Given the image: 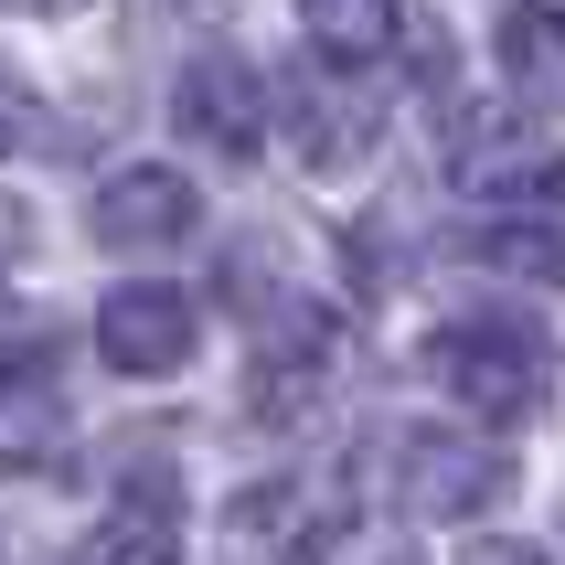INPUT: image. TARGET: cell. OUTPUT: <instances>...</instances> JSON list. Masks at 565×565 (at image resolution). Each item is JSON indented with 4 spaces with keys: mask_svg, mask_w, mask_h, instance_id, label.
Returning <instances> with one entry per match:
<instances>
[{
    "mask_svg": "<svg viewBox=\"0 0 565 565\" xmlns=\"http://www.w3.org/2000/svg\"><path fill=\"white\" fill-rule=\"evenodd\" d=\"M54 427H64V331H0V459H32Z\"/></svg>",
    "mask_w": 565,
    "mask_h": 565,
    "instance_id": "9",
    "label": "cell"
},
{
    "mask_svg": "<svg viewBox=\"0 0 565 565\" xmlns=\"http://www.w3.org/2000/svg\"><path fill=\"white\" fill-rule=\"evenodd\" d=\"M171 118H182L192 150L256 160V150H267V75H256L246 54H192L182 86H171Z\"/></svg>",
    "mask_w": 565,
    "mask_h": 565,
    "instance_id": "5",
    "label": "cell"
},
{
    "mask_svg": "<svg viewBox=\"0 0 565 565\" xmlns=\"http://www.w3.org/2000/svg\"><path fill=\"white\" fill-rule=\"evenodd\" d=\"M427 374H438L480 427H534V416L555 406V384H565V352L534 320L480 310V320H448L438 342H427Z\"/></svg>",
    "mask_w": 565,
    "mask_h": 565,
    "instance_id": "1",
    "label": "cell"
},
{
    "mask_svg": "<svg viewBox=\"0 0 565 565\" xmlns=\"http://www.w3.org/2000/svg\"><path fill=\"white\" fill-rule=\"evenodd\" d=\"M75 565H182V480L160 470H128L96 512V534L75 544Z\"/></svg>",
    "mask_w": 565,
    "mask_h": 565,
    "instance_id": "6",
    "label": "cell"
},
{
    "mask_svg": "<svg viewBox=\"0 0 565 565\" xmlns=\"http://www.w3.org/2000/svg\"><path fill=\"white\" fill-rule=\"evenodd\" d=\"M96 246H182L192 224H203V192L171 171V160H128V171H107L86 203Z\"/></svg>",
    "mask_w": 565,
    "mask_h": 565,
    "instance_id": "7",
    "label": "cell"
},
{
    "mask_svg": "<svg viewBox=\"0 0 565 565\" xmlns=\"http://www.w3.org/2000/svg\"><path fill=\"white\" fill-rule=\"evenodd\" d=\"M299 32L310 54H331L342 75H374L395 54V0H299Z\"/></svg>",
    "mask_w": 565,
    "mask_h": 565,
    "instance_id": "12",
    "label": "cell"
},
{
    "mask_svg": "<svg viewBox=\"0 0 565 565\" xmlns=\"http://www.w3.org/2000/svg\"><path fill=\"white\" fill-rule=\"evenodd\" d=\"M331 384H342V320L331 310H278L267 331H256V352H246V416L256 427L310 416Z\"/></svg>",
    "mask_w": 565,
    "mask_h": 565,
    "instance_id": "4",
    "label": "cell"
},
{
    "mask_svg": "<svg viewBox=\"0 0 565 565\" xmlns=\"http://www.w3.org/2000/svg\"><path fill=\"white\" fill-rule=\"evenodd\" d=\"M459 565H544V555H534V544H470Z\"/></svg>",
    "mask_w": 565,
    "mask_h": 565,
    "instance_id": "15",
    "label": "cell"
},
{
    "mask_svg": "<svg viewBox=\"0 0 565 565\" xmlns=\"http://www.w3.org/2000/svg\"><path fill=\"white\" fill-rule=\"evenodd\" d=\"M374 491L416 523H480L512 502V448L480 427H395L374 438Z\"/></svg>",
    "mask_w": 565,
    "mask_h": 565,
    "instance_id": "2",
    "label": "cell"
},
{
    "mask_svg": "<svg viewBox=\"0 0 565 565\" xmlns=\"http://www.w3.org/2000/svg\"><path fill=\"white\" fill-rule=\"evenodd\" d=\"M470 256H480V267H502V278L565 288V171L534 182V192H512V203H480Z\"/></svg>",
    "mask_w": 565,
    "mask_h": 565,
    "instance_id": "8",
    "label": "cell"
},
{
    "mask_svg": "<svg viewBox=\"0 0 565 565\" xmlns=\"http://www.w3.org/2000/svg\"><path fill=\"white\" fill-rule=\"evenodd\" d=\"M11 11H32V22H64V11H86V0H11Z\"/></svg>",
    "mask_w": 565,
    "mask_h": 565,
    "instance_id": "17",
    "label": "cell"
},
{
    "mask_svg": "<svg viewBox=\"0 0 565 565\" xmlns=\"http://www.w3.org/2000/svg\"><path fill=\"white\" fill-rule=\"evenodd\" d=\"M192 11H235V0H192Z\"/></svg>",
    "mask_w": 565,
    "mask_h": 565,
    "instance_id": "18",
    "label": "cell"
},
{
    "mask_svg": "<svg viewBox=\"0 0 565 565\" xmlns=\"http://www.w3.org/2000/svg\"><path fill=\"white\" fill-rule=\"evenodd\" d=\"M299 565H416V544L395 534V512H342Z\"/></svg>",
    "mask_w": 565,
    "mask_h": 565,
    "instance_id": "14",
    "label": "cell"
},
{
    "mask_svg": "<svg viewBox=\"0 0 565 565\" xmlns=\"http://www.w3.org/2000/svg\"><path fill=\"white\" fill-rule=\"evenodd\" d=\"M363 139H374V96H342V64L310 75V86H299V150H310V171L363 160Z\"/></svg>",
    "mask_w": 565,
    "mask_h": 565,
    "instance_id": "13",
    "label": "cell"
},
{
    "mask_svg": "<svg viewBox=\"0 0 565 565\" xmlns=\"http://www.w3.org/2000/svg\"><path fill=\"white\" fill-rule=\"evenodd\" d=\"M11 256H22V203L0 192V278H11Z\"/></svg>",
    "mask_w": 565,
    "mask_h": 565,
    "instance_id": "16",
    "label": "cell"
},
{
    "mask_svg": "<svg viewBox=\"0 0 565 565\" xmlns=\"http://www.w3.org/2000/svg\"><path fill=\"white\" fill-rule=\"evenodd\" d=\"M491 64L534 118H555L565 107V0H512L502 32H491Z\"/></svg>",
    "mask_w": 565,
    "mask_h": 565,
    "instance_id": "11",
    "label": "cell"
},
{
    "mask_svg": "<svg viewBox=\"0 0 565 565\" xmlns=\"http://www.w3.org/2000/svg\"><path fill=\"white\" fill-rule=\"evenodd\" d=\"M192 352H203V299L171 278H118L96 299V363L128 384H171L192 374Z\"/></svg>",
    "mask_w": 565,
    "mask_h": 565,
    "instance_id": "3",
    "label": "cell"
},
{
    "mask_svg": "<svg viewBox=\"0 0 565 565\" xmlns=\"http://www.w3.org/2000/svg\"><path fill=\"white\" fill-rule=\"evenodd\" d=\"M565 160L544 150L534 128H512V118H459L448 128V182L470 192V203H512V192H534L555 182Z\"/></svg>",
    "mask_w": 565,
    "mask_h": 565,
    "instance_id": "10",
    "label": "cell"
}]
</instances>
